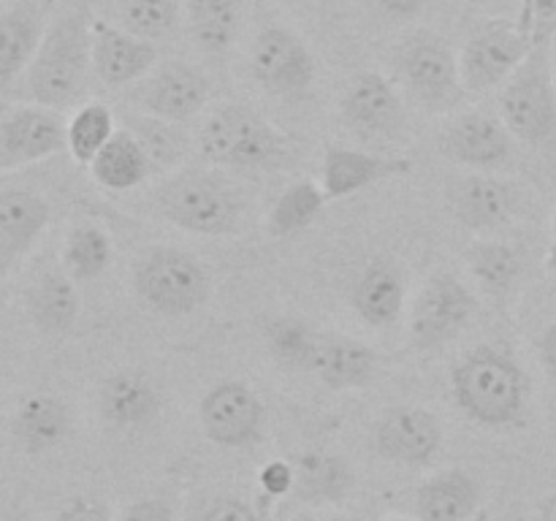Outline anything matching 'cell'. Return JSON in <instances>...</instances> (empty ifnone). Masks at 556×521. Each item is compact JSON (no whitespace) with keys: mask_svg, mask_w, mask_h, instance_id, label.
<instances>
[{"mask_svg":"<svg viewBox=\"0 0 556 521\" xmlns=\"http://www.w3.org/2000/svg\"><path fill=\"white\" fill-rule=\"evenodd\" d=\"M532 521H556V492L548 494V497L538 505L535 519Z\"/></svg>","mask_w":556,"mask_h":521,"instance_id":"obj_45","label":"cell"},{"mask_svg":"<svg viewBox=\"0 0 556 521\" xmlns=\"http://www.w3.org/2000/svg\"><path fill=\"white\" fill-rule=\"evenodd\" d=\"M516 25L530 38L532 47L552 43L556 38V0H521Z\"/></svg>","mask_w":556,"mask_h":521,"instance_id":"obj_38","label":"cell"},{"mask_svg":"<svg viewBox=\"0 0 556 521\" xmlns=\"http://www.w3.org/2000/svg\"><path fill=\"white\" fill-rule=\"evenodd\" d=\"M199 521H261V516L244 497L220 494L201 510Z\"/></svg>","mask_w":556,"mask_h":521,"instance_id":"obj_40","label":"cell"},{"mask_svg":"<svg viewBox=\"0 0 556 521\" xmlns=\"http://www.w3.org/2000/svg\"><path fill=\"white\" fill-rule=\"evenodd\" d=\"M157 65L152 41L112 22H92V71L106 87H134Z\"/></svg>","mask_w":556,"mask_h":521,"instance_id":"obj_19","label":"cell"},{"mask_svg":"<svg viewBox=\"0 0 556 521\" xmlns=\"http://www.w3.org/2000/svg\"><path fill=\"white\" fill-rule=\"evenodd\" d=\"M372 443L391 465L427 467L443 448V423L429 407L391 405L375 421Z\"/></svg>","mask_w":556,"mask_h":521,"instance_id":"obj_17","label":"cell"},{"mask_svg":"<svg viewBox=\"0 0 556 521\" xmlns=\"http://www.w3.org/2000/svg\"><path fill=\"white\" fill-rule=\"evenodd\" d=\"M386 521H418L416 516H389Z\"/></svg>","mask_w":556,"mask_h":521,"instance_id":"obj_51","label":"cell"},{"mask_svg":"<svg viewBox=\"0 0 556 521\" xmlns=\"http://www.w3.org/2000/svg\"><path fill=\"white\" fill-rule=\"evenodd\" d=\"M112 237L103 228L92 226V223H79L65 237L63 253H60V266L79 285V282H92L106 275L109 266H112Z\"/></svg>","mask_w":556,"mask_h":521,"instance_id":"obj_34","label":"cell"},{"mask_svg":"<svg viewBox=\"0 0 556 521\" xmlns=\"http://www.w3.org/2000/svg\"><path fill=\"white\" fill-rule=\"evenodd\" d=\"M87 168L90 177L109 193H130L155 177L144 150L128 128H119Z\"/></svg>","mask_w":556,"mask_h":521,"instance_id":"obj_29","label":"cell"},{"mask_svg":"<svg viewBox=\"0 0 556 521\" xmlns=\"http://www.w3.org/2000/svg\"><path fill=\"white\" fill-rule=\"evenodd\" d=\"M134 291L152 313L182 318L210 302L212 275L199 255L157 244L136 258Z\"/></svg>","mask_w":556,"mask_h":521,"instance_id":"obj_7","label":"cell"},{"mask_svg":"<svg viewBox=\"0 0 556 521\" xmlns=\"http://www.w3.org/2000/svg\"><path fill=\"white\" fill-rule=\"evenodd\" d=\"M472 3L483 5V9H508V5H514L516 0H472ZM521 3V0H519Z\"/></svg>","mask_w":556,"mask_h":521,"instance_id":"obj_47","label":"cell"},{"mask_svg":"<svg viewBox=\"0 0 556 521\" xmlns=\"http://www.w3.org/2000/svg\"><path fill=\"white\" fill-rule=\"evenodd\" d=\"M326 204H329V199H326L320 182L299 179L271 201L269 212H266V231L275 239L296 237V233L307 231L313 223H318Z\"/></svg>","mask_w":556,"mask_h":521,"instance_id":"obj_32","label":"cell"},{"mask_svg":"<svg viewBox=\"0 0 556 521\" xmlns=\"http://www.w3.org/2000/svg\"><path fill=\"white\" fill-rule=\"evenodd\" d=\"M52 223V206L33 190L11 188L0 193V275L25 258Z\"/></svg>","mask_w":556,"mask_h":521,"instance_id":"obj_24","label":"cell"},{"mask_svg":"<svg viewBox=\"0 0 556 521\" xmlns=\"http://www.w3.org/2000/svg\"><path fill=\"white\" fill-rule=\"evenodd\" d=\"M326 521H367V519H362V516L356 513H337V516H329Z\"/></svg>","mask_w":556,"mask_h":521,"instance_id":"obj_48","label":"cell"},{"mask_svg":"<svg viewBox=\"0 0 556 521\" xmlns=\"http://www.w3.org/2000/svg\"><path fill=\"white\" fill-rule=\"evenodd\" d=\"M530 391V374L503 345L472 347L451 369V396L478 427H525Z\"/></svg>","mask_w":556,"mask_h":521,"instance_id":"obj_1","label":"cell"},{"mask_svg":"<svg viewBox=\"0 0 556 521\" xmlns=\"http://www.w3.org/2000/svg\"><path fill=\"white\" fill-rule=\"evenodd\" d=\"M150 206L161 220L195 237H231L242 228L244 195L220 171L179 168L152 188Z\"/></svg>","mask_w":556,"mask_h":521,"instance_id":"obj_3","label":"cell"},{"mask_svg":"<svg viewBox=\"0 0 556 521\" xmlns=\"http://www.w3.org/2000/svg\"><path fill=\"white\" fill-rule=\"evenodd\" d=\"M74 432V410L58 394H30L11 416V434L25 454L41 456L60 448Z\"/></svg>","mask_w":556,"mask_h":521,"instance_id":"obj_26","label":"cell"},{"mask_svg":"<svg viewBox=\"0 0 556 521\" xmlns=\"http://www.w3.org/2000/svg\"><path fill=\"white\" fill-rule=\"evenodd\" d=\"M535 351H538V361H541V367L546 369L548 378L556 380V318L541 331V336H538L535 342Z\"/></svg>","mask_w":556,"mask_h":521,"instance_id":"obj_43","label":"cell"},{"mask_svg":"<svg viewBox=\"0 0 556 521\" xmlns=\"http://www.w3.org/2000/svg\"><path fill=\"white\" fill-rule=\"evenodd\" d=\"M400 90L427 114H451L467 98L459 54L434 30H418L394 52Z\"/></svg>","mask_w":556,"mask_h":521,"instance_id":"obj_6","label":"cell"},{"mask_svg":"<svg viewBox=\"0 0 556 521\" xmlns=\"http://www.w3.org/2000/svg\"><path fill=\"white\" fill-rule=\"evenodd\" d=\"M92 22L85 3H68L49 16L30 68L25 71V92L30 103L68 109L85 98L92 71Z\"/></svg>","mask_w":556,"mask_h":521,"instance_id":"obj_2","label":"cell"},{"mask_svg":"<svg viewBox=\"0 0 556 521\" xmlns=\"http://www.w3.org/2000/svg\"><path fill=\"white\" fill-rule=\"evenodd\" d=\"M293 486H296V470H293V461L271 459L258 470V488L261 494H264V499L288 497V494H293Z\"/></svg>","mask_w":556,"mask_h":521,"instance_id":"obj_39","label":"cell"},{"mask_svg":"<svg viewBox=\"0 0 556 521\" xmlns=\"http://www.w3.org/2000/svg\"><path fill=\"white\" fill-rule=\"evenodd\" d=\"M54 521H114L112 510L98 497H71L58 510Z\"/></svg>","mask_w":556,"mask_h":521,"instance_id":"obj_41","label":"cell"},{"mask_svg":"<svg viewBox=\"0 0 556 521\" xmlns=\"http://www.w3.org/2000/svg\"><path fill=\"white\" fill-rule=\"evenodd\" d=\"M448 209L459 226L478 237H492L525 212L527 195L521 185L503 174L472 171L448 185Z\"/></svg>","mask_w":556,"mask_h":521,"instance_id":"obj_12","label":"cell"},{"mask_svg":"<svg viewBox=\"0 0 556 521\" xmlns=\"http://www.w3.org/2000/svg\"><path fill=\"white\" fill-rule=\"evenodd\" d=\"M117 130L119 125L112 106L101 101H87L71 114L68 128H65V150L79 166H90Z\"/></svg>","mask_w":556,"mask_h":521,"instance_id":"obj_35","label":"cell"},{"mask_svg":"<svg viewBox=\"0 0 556 521\" xmlns=\"http://www.w3.org/2000/svg\"><path fill=\"white\" fill-rule=\"evenodd\" d=\"M481 499V481L465 467H448L413 492V516L418 521H470Z\"/></svg>","mask_w":556,"mask_h":521,"instance_id":"obj_25","label":"cell"},{"mask_svg":"<svg viewBox=\"0 0 556 521\" xmlns=\"http://www.w3.org/2000/svg\"><path fill=\"white\" fill-rule=\"evenodd\" d=\"M438 150L456 166L497 174L514 161L516 139L505 128L500 114L462 112L440 128Z\"/></svg>","mask_w":556,"mask_h":521,"instance_id":"obj_13","label":"cell"},{"mask_svg":"<svg viewBox=\"0 0 556 521\" xmlns=\"http://www.w3.org/2000/svg\"><path fill=\"white\" fill-rule=\"evenodd\" d=\"M54 0H14L0 11V90H9L36 58Z\"/></svg>","mask_w":556,"mask_h":521,"instance_id":"obj_20","label":"cell"},{"mask_svg":"<svg viewBox=\"0 0 556 521\" xmlns=\"http://www.w3.org/2000/svg\"><path fill=\"white\" fill-rule=\"evenodd\" d=\"M410 168V157L396 155V152H367L331 144L326 147L324 161H320V188L329 201L351 199L386 179L405 177Z\"/></svg>","mask_w":556,"mask_h":521,"instance_id":"obj_18","label":"cell"},{"mask_svg":"<svg viewBox=\"0 0 556 521\" xmlns=\"http://www.w3.org/2000/svg\"><path fill=\"white\" fill-rule=\"evenodd\" d=\"M68 123L58 109L20 103L0 114V171L33 166L65 150Z\"/></svg>","mask_w":556,"mask_h":521,"instance_id":"obj_16","label":"cell"},{"mask_svg":"<svg viewBox=\"0 0 556 521\" xmlns=\"http://www.w3.org/2000/svg\"><path fill=\"white\" fill-rule=\"evenodd\" d=\"M163 396L141 369H114L98 389V410L114 429H144L161 416Z\"/></svg>","mask_w":556,"mask_h":521,"instance_id":"obj_21","label":"cell"},{"mask_svg":"<svg viewBox=\"0 0 556 521\" xmlns=\"http://www.w3.org/2000/svg\"><path fill=\"white\" fill-rule=\"evenodd\" d=\"M253 79L275 98H299L313 87L315 58L307 41L282 25H266L250 52Z\"/></svg>","mask_w":556,"mask_h":521,"instance_id":"obj_15","label":"cell"},{"mask_svg":"<svg viewBox=\"0 0 556 521\" xmlns=\"http://www.w3.org/2000/svg\"><path fill=\"white\" fill-rule=\"evenodd\" d=\"M291 521H318V519H315L313 513H299V516H293Z\"/></svg>","mask_w":556,"mask_h":521,"instance_id":"obj_50","label":"cell"},{"mask_svg":"<svg viewBox=\"0 0 556 521\" xmlns=\"http://www.w3.org/2000/svg\"><path fill=\"white\" fill-rule=\"evenodd\" d=\"M340 117L362 141L400 147L413 139L405 92L380 71L351 76L340 98Z\"/></svg>","mask_w":556,"mask_h":521,"instance_id":"obj_8","label":"cell"},{"mask_svg":"<svg viewBox=\"0 0 556 521\" xmlns=\"http://www.w3.org/2000/svg\"><path fill=\"white\" fill-rule=\"evenodd\" d=\"M3 521H36L33 519L30 513H25V510H16V513H11V516H5Z\"/></svg>","mask_w":556,"mask_h":521,"instance_id":"obj_49","label":"cell"},{"mask_svg":"<svg viewBox=\"0 0 556 521\" xmlns=\"http://www.w3.org/2000/svg\"><path fill=\"white\" fill-rule=\"evenodd\" d=\"M119 521H179V516L166 499L144 497L130 503L119 516Z\"/></svg>","mask_w":556,"mask_h":521,"instance_id":"obj_42","label":"cell"},{"mask_svg":"<svg viewBox=\"0 0 556 521\" xmlns=\"http://www.w3.org/2000/svg\"><path fill=\"white\" fill-rule=\"evenodd\" d=\"M546 266L556 271V212L552 217V233H548V253H546Z\"/></svg>","mask_w":556,"mask_h":521,"instance_id":"obj_46","label":"cell"},{"mask_svg":"<svg viewBox=\"0 0 556 521\" xmlns=\"http://www.w3.org/2000/svg\"><path fill=\"white\" fill-rule=\"evenodd\" d=\"M199 421L206 440L220 448H248L264 437L266 407L244 380H223L199 402Z\"/></svg>","mask_w":556,"mask_h":521,"instance_id":"obj_14","label":"cell"},{"mask_svg":"<svg viewBox=\"0 0 556 521\" xmlns=\"http://www.w3.org/2000/svg\"><path fill=\"white\" fill-rule=\"evenodd\" d=\"M320 331L299 318H275L266 323L264 340L271 358L288 372H309Z\"/></svg>","mask_w":556,"mask_h":521,"instance_id":"obj_36","label":"cell"},{"mask_svg":"<svg viewBox=\"0 0 556 521\" xmlns=\"http://www.w3.org/2000/svg\"><path fill=\"white\" fill-rule=\"evenodd\" d=\"M201 157L231 171H271L291 161V141L248 103L223 101L206 112L195 139Z\"/></svg>","mask_w":556,"mask_h":521,"instance_id":"obj_4","label":"cell"},{"mask_svg":"<svg viewBox=\"0 0 556 521\" xmlns=\"http://www.w3.org/2000/svg\"><path fill=\"white\" fill-rule=\"evenodd\" d=\"M465 260L470 266V275L476 277L478 288L497 302L514 293L521 269H525L521 250L497 237H478L467 247Z\"/></svg>","mask_w":556,"mask_h":521,"instance_id":"obj_30","label":"cell"},{"mask_svg":"<svg viewBox=\"0 0 556 521\" xmlns=\"http://www.w3.org/2000/svg\"><path fill=\"white\" fill-rule=\"evenodd\" d=\"M554 79H556V58H554Z\"/></svg>","mask_w":556,"mask_h":521,"instance_id":"obj_52","label":"cell"},{"mask_svg":"<svg viewBox=\"0 0 556 521\" xmlns=\"http://www.w3.org/2000/svg\"><path fill=\"white\" fill-rule=\"evenodd\" d=\"M190 33L212 58L231 52L242 22V0H188Z\"/></svg>","mask_w":556,"mask_h":521,"instance_id":"obj_33","label":"cell"},{"mask_svg":"<svg viewBox=\"0 0 556 521\" xmlns=\"http://www.w3.org/2000/svg\"><path fill=\"white\" fill-rule=\"evenodd\" d=\"M532 41L516 22L486 20L467 36L459 52L462 85L467 96H486L497 90L525 63Z\"/></svg>","mask_w":556,"mask_h":521,"instance_id":"obj_11","label":"cell"},{"mask_svg":"<svg viewBox=\"0 0 556 521\" xmlns=\"http://www.w3.org/2000/svg\"><path fill=\"white\" fill-rule=\"evenodd\" d=\"M351 304L372 329H391L402 320L407 304L405 271L391 258H372L351 288Z\"/></svg>","mask_w":556,"mask_h":521,"instance_id":"obj_22","label":"cell"},{"mask_svg":"<svg viewBox=\"0 0 556 521\" xmlns=\"http://www.w3.org/2000/svg\"><path fill=\"white\" fill-rule=\"evenodd\" d=\"M117 22L144 41H157L177 30L179 0H117Z\"/></svg>","mask_w":556,"mask_h":521,"instance_id":"obj_37","label":"cell"},{"mask_svg":"<svg viewBox=\"0 0 556 521\" xmlns=\"http://www.w3.org/2000/svg\"><path fill=\"white\" fill-rule=\"evenodd\" d=\"M476 315V291L451 271H434L410 304L407 340L416 351H434L456 340Z\"/></svg>","mask_w":556,"mask_h":521,"instance_id":"obj_9","label":"cell"},{"mask_svg":"<svg viewBox=\"0 0 556 521\" xmlns=\"http://www.w3.org/2000/svg\"><path fill=\"white\" fill-rule=\"evenodd\" d=\"M500 119L519 144L556 171V79L552 43L530 49L525 63L500 87Z\"/></svg>","mask_w":556,"mask_h":521,"instance_id":"obj_5","label":"cell"},{"mask_svg":"<svg viewBox=\"0 0 556 521\" xmlns=\"http://www.w3.org/2000/svg\"><path fill=\"white\" fill-rule=\"evenodd\" d=\"M27 315L33 326L49 336L68 334L79 320V291L65 269H43L27 288Z\"/></svg>","mask_w":556,"mask_h":521,"instance_id":"obj_27","label":"cell"},{"mask_svg":"<svg viewBox=\"0 0 556 521\" xmlns=\"http://www.w3.org/2000/svg\"><path fill=\"white\" fill-rule=\"evenodd\" d=\"M210 79L193 63L163 60L144 79L128 87L125 101L130 103V112L185 125L204 112V106L210 103Z\"/></svg>","mask_w":556,"mask_h":521,"instance_id":"obj_10","label":"cell"},{"mask_svg":"<svg viewBox=\"0 0 556 521\" xmlns=\"http://www.w3.org/2000/svg\"><path fill=\"white\" fill-rule=\"evenodd\" d=\"M375 3L391 20H416L418 14H424L429 0H375Z\"/></svg>","mask_w":556,"mask_h":521,"instance_id":"obj_44","label":"cell"},{"mask_svg":"<svg viewBox=\"0 0 556 521\" xmlns=\"http://www.w3.org/2000/svg\"><path fill=\"white\" fill-rule=\"evenodd\" d=\"M123 128H128L134 139L139 141L155 177H168V174L179 171L182 163L188 161L190 136L185 134L182 125L150 117V114L128 112L123 117Z\"/></svg>","mask_w":556,"mask_h":521,"instance_id":"obj_31","label":"cell"},{"mask_svg":"<svg viewBox=\"0 0 556 521\" xmlns=\"http://www.w3.org/2000/svg\"><path fill=\"white\" fill-rule=\"evenodd\" d=\"M293 494L307 505H342L356 486L351 465L329 450H304L299 459H293Z\"/></svg>","mask_w":556,"mask_h":521,"instance_id":"obj_28","label":"cell"},{"mask_svg":"<svg viewBox=\"0 0 556 521\" xmlns=\"http://www.w3.org/2000/svg\"><path fill=\"white\" fill-rule=\"evenodd\" d=\"M309 374H315L318 383L331 391L367 389L378 374V353L356 336L320 331Z\"/></svg>","mask_w":556,"mask_h":521,"instance_id":"obj_23","label":"cell"}]
</instances>
